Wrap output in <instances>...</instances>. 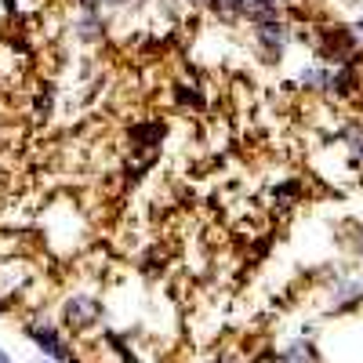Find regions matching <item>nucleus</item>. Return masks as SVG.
<instances>
[{
    "instance_id": "1",
    "label": "nucleus",
    "mask_w": 363,
    "mask_h": 363,
    "mask_svg": "<svg viewBox=\"0 0 363 363\" xmlns=\"http://www.w3.org/2000/svg\"><path fill=\"white\" fill-rule=\"evenodd\" d=\"M62 327L73 330V335H87L91 327H99L102 320V301L95 294H69L62 301Z\"/></svg>"
},
{
    "instance_id": "11",
    "label": "nucleus",
    "mask_w": 363,
    "mask_h": 363,
    "mask_svg": "<svg viewBox=\"0 0 363 363\" xmlns=\"http://www.w3.org/2000/svg\"><path fill=\"white\" fill-rule=\"evenodd\" d=\"M51 109H55V91L51 87L37 91V95H33V120H37V124H44V120L51 116Z\"/></svg>"
},
{
    "instance_id": "13",
    "label": "nucleus",
    "mask_w": 363,
    "mask_h": 363,
    "mask_svg": "<svg viewBox=\"0 0 363 363\" xmlns=\"http://www.w3.org/2000/svg\"><path fill=\"white\" fill-rule=\"evenodd\" d=\"M342 138L349 142V149H352V157L363 164V128H345L342 131Z\"/></svg>"
},
{
    "instance_id": "14",
    "label": "nucleus",
    "mask_w": 363,
    "mask_h": 363,
    "mask_svg": "<svg viewBox=\"0 0 363 363\" xmlns=\"http://www.w3.org/2000/svg\"><path fill=\"white\" fill-rule=\"evenodd\" d=\"M349 247H352V255H356V258H363V222H356V225H352V240H349Z\"/></svg>"
},
{
    "instance_id": "18",
    "label": "nucleus",
    "mask_w": 363,
    "mask_h": 363,
    "mask_svg": "<svg viewBox=\"0 0 363 363\" xmlns=\"http://www.w3.org/2000/svg\"><path fill=\"white\" fill-rule=\"evenodd\" d=\"M0 363H15V359H11V352H8L4 345H0Z\"/></svg>"
},
{
    "instance_id": "20",
    "label": "nucleus",
    "mask_w": 363,
    "mask_h": 363,
    "mask_svg": "<svg viewBox=\"0 0 363 363\" xmlns=\"http://www.w3.org/2000/svg\"><path fill=\"white\" fill-rule=\"evenodd\" d=\"M356 26H359V33H363V18H359V22H356Z\"/></svg>"
},
{
    "instance_id": "12",
    "label": "nucleus",
    "mask_w": 363,
    "mask_h": 363,
    "mask_svg": "<svg viewBox=\"0 0 363 363\" xmlns=\"http://www.w3.org/2000/svg\"><path fill=\"white\" fill-rule=\"evenodd\" d=\"M301 196V189H298V182H280L277 189H272V203H277L280 211H287L294 200Z\"/></svg>"
},
{
    "instance_id": "17",
    "label": "nucleus",
    "mask_w": 363,
    "mask_h": 363,
    "mask_svg": "<svg viewBox=\"0 0 363 363\" xmlns=\"http://www.w3.org/2000/svg\"><path fill=\"white\" fill-rule=\"evenodd\" d=\"M138 0H102V8H131Z\"/></svg>"
},
{
    "instance_id": "19",
    "label": "nucleus",
    "mask_w": 363,
    "mask_h": 363,
    "mask_svg": "<svg viewBox=\"0 0 363 363\" xmlns=\"http://www.w3.org/2000/svg\"><path fill=\"white\" fill-rule=\"evenodd\" d=\"M4 8H8V11H15V8H18V0H4Z\"/></svg>"
},
{
    "instance_id": "5",
    "label": "nucleus",
    "mask_w": 363,
    "mask_h": 363,
    "mask_svg": "<svg viewBox=\"0 0 363 363\" xmlns=\"http://www.w3.org/2000/svg\"><path fill=\"white\" fill-rule=\"evenodd\" d=\"M359 298H363V280L342 277V280H335V291H330V309H335V313H345V309L356 306Z\"/></svg>"
},
{
    "instance_id": "15",
    "label": "nucleus",
    "mask_w": 363,
    "mask_h": 363,
    "mask_svg": "<svg viewBox=\"0 0 363 363\" xmlns=\"http://www.w3.org/2000/svg\"><path fill=\"white\" fill-rule=\"evenodd\" d=\"M80 15H102V0H73Z\"/></svg>"
},
{
    "instance_id": "7",
    "label": "nucleus",
    "mask_w": 363,
    "mask_h": 363,
    "mask_svg": "<svg viewBox=\"0 0 363 363\" xmlns=\"http://www.w3.org/2000/svg\"><path fill=\"white\" fill-rule=\"evenodd\" d=\"M330 80H335V66H309L298 73V84L309 87V91H323V95H330Z\"/></svg>"
},
{
    "instance_id": "21",
    "label": "nucleus",
    "mask_w": 363,
    "mask_h": 363,
    "mask_svg": "<svg viewBox=\"0 0 363 363\" xmlns=\"http://www.w3.org/2000/svg\"><path fill=\"white\" fill-rule=\"evenodd\" d=\"M37 363H51V359H44V356H40V359H37Z\"/></svg>"
},
{
    "instance_id": "9",
    "label": "nucleus",
    "mask_w": 363,
    "mask_h": 363,
    "mask_svg": "<svg viewBox=\"0 0 363 363\" xmlns=\"http://www.w3.org/2000/svg\"><path fill=\"white\" fill-rule=\"evenodd\" d=\"M244 8H247V0H207V11L215 18H222V22L244 18Z\"/></svg>"
},
{
    "instance_id": "2",
    "label": "nucleus",
    "mask_w": 363,
    "mask_h": 363,
    "mask_svg": "<svg viewBox=\"0 0 363 363\" xmlns=\"http://www.w3.org/2000/svg\"><path fill=\"white\" fill-rule=\"evenodd\" d=\"M26 338L37 345V352L51 363H73V345L66 342V335L58 327L44 323V320H33V323H26Z\"/></svg>"
},
{
    "instance_id": "22",
    "label": "nucleus",
    "mask_w": 363,
    "mask_h": 363,
    "mask_svg": "<svg viewBox=\"0 0 363 363\" xmlns=\"http://www.w3.org/2000/svg\"><path fill=\"white\" fill-rule=\"evenodd\" d=\"M0 313H4V306H0Z\"/></svg>"
},
{
    "instance_id": "3",
    "label": "nucleus",
    "mask_w": 363,
    "mask_h": 363,
    "mask_svg": "<svg viewBox=\"0 0 363 363\" xmlns=\"http://www.w3.org/2000/svg\"><path fill=\"white\" fill-rule=\"evenodd\" d=\"M255 44H258V55L265 58V62L277 66L280 58H284V51H287V44H291L287 22H284V18H272V22L255 26Z\"/></svg>"
},
{
    "instance_id": "8",
    "label": "nucleus",
    "mask_w": 363,
    "mask_h": 363,
    "mask_svg": "<svg viewBox=\"0 0 363 363\" xmlns=\"http://www.w3.org/2000/svg\"><path fill=\"white\" fill-rule=\"evenodd\" d=\"M359 84V73L352 66H335V80H330V95H338V99H349L352 91Z\"/></svg>"
},
{
    "instance_id": "10",
    "label": "nucleus",
    "mask_w": 363,
    "mask_h": 363,
    "mask_svg": "<svg viewBox=\"0 0 363 363\" xmlns=\"http://www.w3.org/2000/svg\"><path fill=\"white\" fill-rule=\"evenodd\" d=\"M174 106H182V109H193V113H200V109H207V99L200 95L196 87H189V84H174Z\"/></svg>"
},
{
    "instance_id": "4",
    "label": "nucleus",
    "mask_w": 363,
    "mask_h": 363,
    "mask_svg": "<svg viewBox=\"0 0 363 363\" xmlns=\"http://www.w3.org/2000/svg\"><path fill=\"white\" fill-rule=\"evenodd\" d=\"M164 138H167L164 120H138V124L128 128V142H131V149H138L142 157H157Z\"/></svg>"
},
{
    "instance_id": "16",
    "label": "nucleus",
    "mask_w": 363,
    "mask_h": 363,
    "mask_svg": "<svg viewBox=\"0 0 363 363\" xmlns=\"http://www.w3.org/2000/svg\"><path fill=\"white\" fill-rule=\"evenodd\" d=\"M247 4H251V8H269V11H280V8L287 4V0H247Z\"/></svg>"
},
{
    "instance_id": "6",
    "label": "nucleus",
    "mask_w": 363,
    "mask_h": 363,
    "mask_svg": "<svg viewBox=\"0 0 363 363\" xmlns=\"http://www.w3.org/2000/svg\"><path fill=\"white\" fill-rule=\"evenodd\" d=\"M73 33H77L80 44H99L102 33H106V18H102V15H77Z\"/></svg>"
}]
</instances>
